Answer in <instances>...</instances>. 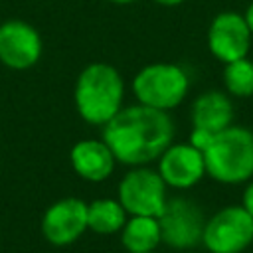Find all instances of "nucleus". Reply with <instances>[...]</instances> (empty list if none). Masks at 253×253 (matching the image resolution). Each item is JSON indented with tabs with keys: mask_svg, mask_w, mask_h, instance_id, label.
Here are the masks:
<instances>
[{
	"mask_svg": "<svg viewBox=\"0 0 253 253\" xmlns=\"http://www.w3.org/2000/svg\"><path fill=\"white\" fill-rule=\"evenodd\" d=\"M123 77L109 63H89L77 77L75 107L81 119L89 125H107L123 109Z\"/></svg>",
	"mask_w": 253,
	"mask_h": 253,
	"instance_id": "obj_2",
	"label": "nucleus"
},
{
	"mask_svg": "<svg viewBox=\"0 0 253 253\" xmlns=\"http://www.w3.org/2000/svg\"><path fill=\"white\" fill-rule=\"evenodd\" d=\"M243 18H245V22H247V26H249V30H251V34H253V0L249 2V6H247V10H245Z\"/></svg>",
	"mask_w": 253,
	"mask_h": 253,
	"instance_id": "obj_19",
	"label": "nucleus"
},
{
	"mask_svg": "<svg viewBox=\"0 0 253 253\" xmlns=\"http://www.w3.org/2000/svg\"><path fill=\"white\" fill-rule=\"evenodd\" d=\"M206 174L221 184H241L253 178V130L227 126L213 134L204 150Z\"/></svg>",
	"mask_w": 253,
	"mask_h": 253,
	"instance_id": "obj_3",
	"label": "nucleus"
},
{
	"mask_svg": "<svg viewBox=\"0 0 253 253\" xmlns=\"http://www.w3.org/2000/svg\"><path fill=\"white\" fill-rule=\"evenodd\" d=\"M158 174L166 186L178 190L192 188L206 174L204 154L190 142L170 144L158 158Z\"/></svg>",
	"mask_w": 253,
	"mask_h": 253,
	"instance_id": "obj_11",
	"label": "nucleus"
},
{
	"mask_svg": "<svg viewBox=\"0 0 253 253\" xmlns=\"http://www.w3.org/2000/svg\"><path fill=\"white\" fill-rule=\"evenodd\" d=\"M119 202L130 215L158 217L166 206V184L158 170L132 168L119 184Z\"/></svg>",
	"mask_w": 253,
	"mask_h": 253,
	"instance_id": "obj_6",
	"label": "nucleus"
},
{
	"mask_svg": "<svg viewBox=\"0 0 253 253\" xmlns=\"http://www.w3.org/2000/svg\"><path fill=\"white\" fill-rule=\"evenodd\" d=\"M172 138L174 121L168 111L140 103L123 107L103 125V142L111 148L115 160L128 166H142L160 158Z\"/></svg>",
	"mask_w": 253,
	"mask_h": 253,
	"instance_id": "obj_1",
	"label": "nucleus"
},
{
	"mask_svg": "<svg viewBox=\"0 0 253 253\" xmlns=\"http://www.w3.org/2000/svg\"><path fill=\"white\" fill-rule=\"evenodd\" d=\"M162 241L172 249H192L202 243L206 217L202 208L188 198L166 200L162 213L158 215Z\"/></svg>",
	"mask_w": 253,
	"mask_h": 253,
	"instance_id": "obj_7",
	"label": "nucleus"
},
{
	"mask_svg": "<svg viewBox=\"0 0 253 253\" xmlns=\"http://www.w3.org/2000/svg\"><path fill=\"white\" fill-rule=\"evenodd\" d=\"M211 138H213V134H211V132L202 130V128H192V134H190V140H188V142H190L194 148H198V150L204 154V150L210 146Z\"/></svg>",
	"mask_w": 253,
	"mask_h": 253,
	"instance_id": "obj_17",
	"label": "nucleus"
},
{
	"mask_svg": "<svg viewBox=\"0 0 253 253\" xmlns=\"http://www.w3.org/2000/svg\"><path fill=\"white\" fill-rule=\"evenodd\" d=\"M121 241L128 253H152L162 241L158 217L130 215L121 229Z\"/></svg>",
	"mask_w": 253,
	"mask_h": 253,
	"instance_id": "obj_14",
	"label": "nucleus"
},
{
	"mask_svg": "<svg viewBox=\"0 0 253 253\" xmlns=\"http://www.w3.org/2000/svg\"><path fill=\"white\" fill-rule=\"evenodd\" d=\"M42 55V38L34 26L22 20L0 24V61L16 71L30 69Z\"/></svg>",
	"mask_w": 253,
	"mask_h": 253,
	"instance_id": "obj_10",
	"label": "nucleus"
},
{
	"mask_svg": "<svg viewBox=\"0 0 253 253\" xmlns=\"http://www.w3.org/2000/svg\"><path fill=\"white\" fill-rule=\"evenodd\" d=\"M126 223V211L119 200L103 198L87 204V227L101 235H111L123 229Z\"/></svg>",
	"mask_w": 253,
	"mask_h": 253,
	"instance_id": "obj_15",
	"label": "nucleus"
},
{
	"mask_svg": "<svg viewBox=\"0 0 253 253\" xmlns=\"http://www.w3.org/2000/svg\"><path fill=\"white\" fill-rule=\"evenodd\" d=\"M69 160L73 170L89 182L107 180L113 174L117 162L111 148L103 140H95V138H85L75 142L69 152Z\"/></svg>",
	"mask_w": 253,
	"mask_h": 253,
	"instance_id": "obj_12",
	"label": "nucleus"
},
{
	"mask_svg": "<svg viewBox=\"0 0 253 253\" xmlns=\"http://www.w3.org/2000/svg\"><path fill=\"white\" fill-rule=\"evenodd\" d=\"M251 30L243 14L227 10L219 12L208 30V47L211 55L223 63L247 57L251 47Z\"/></svg>",
	"mask_w": 253,
	"mask_h": 253,
	"instance_id": "obj_8",
	"label": "nucleus"
},
{
	"mask_svg": "<svg viewBox=\"0 0 253 253\" xmlns=\"http://www.w3.org/2000/svg\"><path fill=\"white\" fill-rule=\"evenodd\" d=\"M202 243L210 253H241L253 243V217L243 206L221 208L206 221Z\"/></svg>",
	"mask_w": 253,
	"mask_h": 253,
	"instance_id": "obj_5",
	"label": "nucleus"
},
{
	"mask_svg": "<svg viewBox=\"0 0 253 253\" xmlns=\"http://www.w3.org/2000/svg\"><path fill=\"white\" fill-rule=\"evenodd\" d=\"M111 2H115V4H130L134 0H111Z\"/></svg>",
	"mask_w": 253,
	"mask_h": 253,
	"instance_id": "obj_21",
	"label": "nucleus"
},
{
	"mask_svg": "<svg viewBox=\"0 0 253 253\" xmlns=\"http://www.w3.org/2000/svg\"><path fill=\"white\" fill-rule=\"evenodd\" d=\"M233 121V105L227 93L223 91H206L192 105V125L194 128L208 130L211 134L221 132L231 126Z\"/></svg>",
	"mask_w": 253,
	"mask_h": 253,
	"instance_id": "obj_13",
	"label": "nucleus"
},
{
	"mask_svg": "<svg viewBox=\"0 0 253 253\" xmlns=\"http://www.w3.org/2000/svg\"><path fill=\"white\" fill-rule=\"evenodd\" d=\"M241 206L245 208V211L253 217V180L245 186V190H243V198H241Z\"/></svg>",
	"mask_w": 253,
	"mask_h": 253,
	"instance_id": "obj_18",
	"label": "nucleus"
},
{
	"mask_svg": "<svg viewBox=\"0 0 253 253\" xmlns=\"http://www.w3.org/2000/svg\"><path fill=\"white\" fill-rule=\"evenodd\" d=\"M87 229V204L79 198H63L51 204L42 217V235L55 247L71 245Z\"/></svg>",
	"mask_w": 253,
	"mask_h": 253,
	"instance_id": "obj_9",
	"label": "nucleus"
},
{
	"mask_svg": "<svg viewBox=\"0 0 253 253\" xmlns=\"http://www.w3.org/2000/svg\"><path fill=\"white\" fill-rule=\"evenodd\" d=\"M223 85H225V91L233 97H251L253 95V61L247 57H241L225 63Z\"/></svg>",
	"mask_w": 253,
	"mask_h": 253,
	"instance_id": "obj_16",
	"label": "nucleus"
},
{
	"mask_svg": "<svg viewBox=\"0 0 253 253\" xmlns=\"http://www.w3.org/2000/svg\"><path fill=\"white\" fill-rule=\"evenodd\" d=\"M188 73L176 63H150L132 79V93L140 105L170 111L188 95Z\"/></svg>",
	"mask_w": 253,
	"mask_h": 253,
	"instance_id": "obj_4",
	"label": "nucleus"
},
{
	"mask_svg": "<svg viewBox=\"0 0 253 253\" xmlns=\"http://www.w3.org/2000/svg\"><path fill=\"white\" fill-rule=\"evenodd\" d=\"M156 4H162V6H178V4H182L184 0H154Z\"/></svg>",
	"mask_w": 253,
	"mask_h": 253,
	"instance_id": "obj_20",
	"label": "nucleus"
}]
</instances>
